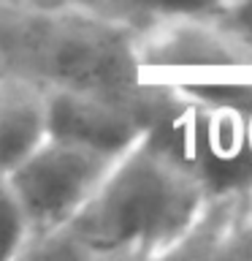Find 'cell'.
Wrapping results in <instances>:
<instances>
[{"mask_svg": "<svg viewBox=\"0 0 252 261\" xmlns=\"http://www.w3.org/2000/svg\"><path fill=\"white\" fill-rule=\"evenodd\" d=\"M0 73L24 76L49 93L114 101L141 95L149 85L136 33L73 0H0Z\"/></svg>", "mask_w": 252, "mask_h": 261, "instance_id": "1", "label": "cell"}, {"mask_svg": "<svg viewBox=\"0 0 252 261\" xmlns=\"http://www.w3.org/2000/svg\"><path fill=\"white\" fill-rule=\"evenodd\" d=\"M206 188L154 136L128 150L71 223L87 261H163L206 201Z\"/></svg>", "mask_w": 252, "mask_h": 261, "instance_id": "2", "label": "cell"}, {"mask_svg": "<svg viewBox=\"0 0 252 261\" xmlns=\"http://www.w3.org/2000/svg\"><path fill=\"white\" fill-rule=\"evenodd\" d=\"M184 103L154 136L203 182L206 193L252 188V128L236 103L182 87Z\"/></svg>", "mask_w": 252, "mask_h": 261, "instance_id": "3", "label": "cell"}, {"mask_svg": "<svg viewBox=\"0 0 252 261\" xmlns=\"http://www.w3.org/2000/svg\"><path fill=\"white\" fill-rule=\"evenodd\" d=\"M119 158L122 155L49 136L19 166L0 171V179L19 196L36 234H44L71 223L101 191Z\"/></svg>", "mask_w": 252, "mask_h": 261, "instance_id": "4", "label": "cell"}, {"mask_svg": "<svg viewBox=\"0 0 252 261\" xmlns=\"http://www.w3.org/2000/svg\"><path fill=\"white\" fill-rule=\"evenodd\" d=\"M138 63L146 76L168 82H201L252 73V55L228 30L223 14L179 16L136 36Z\"/></svg>", "mask_w": 252, "mask_h": 261, "instance_id": "5", "label": "cell"}, {"mask_svg": "<svg viewBox=\"0 0 252 261\" xmlns=\"http://www.w3.org/2000/svg\"><path fill=\"white\" fill-rule=\"evenodd\" d=\"M163 261H252V188L209 193Z\"/></svg>", "mask_w": 252, "mask_h": 261, "instance_id": "6", "label": "cell"}, {"mask_svg": "<svg viewBox=\"0 0 252 261\" xmlns=\"http://www.w3.org/2000/svg\"><path fill=\"white\" fill-rule=\"evenodd\" d=\"M52 136V93L36 82L0 73V171H11Z\"/></svg>", "mask_w": 252, "mask_h": 261, "instance_id": "7", "label": "cell"}, {"mask_svg": "<svg viewBox=\"0 0 252 261\" xmlns=\"http://www.w3.org/2000/svg\"><path fill=\"white\" fill-rule=\"evenodd\" d=\"M109 19L125 24L138 36L146 28L179 16H217L225 14L231 0H73Z\"/></svg>", "mask_w": 252, "mask_h": 261, "instance_id": "8", "label": "cell"}, {"mask_svg": "<svg viewBox=\"0 0 252 261\" xmlns=\"http://www.w3.org/2000/svg\"><path fill=\"white\" fill-rule=\"evenodd\" d=\"M33 234H36V228H33L24 204L14 193V188L0 179V258L19 261Z\"/></svg>", "mask_w": 252, "mask_h": 261, "instance_id": "9", "label": "cell"}, {"mask_svg": "<svg viewBox=\"0 0 252 261\" xmlns=\"http://www.w3.org/2000/svg\"><path fill=\"white\" fill-rule=\"evenodd\" d=\"M176 85H179V82H176ZM182 87L198 90V93H209V95L223 98V101L236 103L244 114H247V122L252 128V73H244V76H225V79L184 82Z\"/></svg>", "mask_w": 252, "mask_h": 261, "instance_id": "10", "label": "cell"}, {"mask_svg": "<svg viewBox=\"0 0 252 261\" xmlns=\"http://www.w3.org/2000/svg\"><path fill=\"white\" fill-rule=\"evenodd\" d=\"M223 22L252 55V0H231V6L223 14Z\"/></svg>", "mask_w": 252, "mask_h": 261, "instance_id": "11", "label": "cell"}, {"mask_svg": "<svg viewBox=\"0 0 252 261\" xmlns=\"http://www.w3.org/2000/svg\"><path fill=\"white\" fill-rule=\"evenodd\" d=\"M22 3H41V6H49V3H65V0H22Z\"/></svg>", "mask_w": 252, "mask_h": 261, "instance_id": "12", "label": "cell"}]
</instances>
